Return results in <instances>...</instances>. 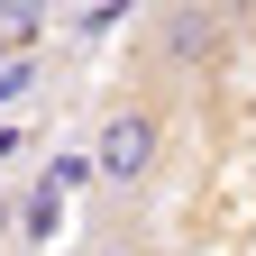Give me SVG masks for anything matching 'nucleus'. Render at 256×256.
I'll return each instance as SVG.
<instances>
[{
  "label": "nucleus",
  "instance_id": "7ed1b4c3",
  "mask_svg": "<svg viewBox=\"0 0 256 256\" xmlns=\"http://www.w3.org/2000/svg\"><path fill=\"white\" fill-rule=\"evenodd\" d=\"M55 18V0H0V37H37Z\"/></svg>",
  "mask_w": 256,
  "mask_h": 256
},
{
  "label": "nucleus",
  "instance_id": "f03ea898",
  "mask_svg": "<svg viewBox=\"0 0 256 256\" xmlns=\"http://www.w3.org/2000/svg\"><path fill=\"white\" fill-rule=\"evenodd\" d=\"M247 46V10L238 0H146L138 18V55H146V82H210L220 64Z\"/></svg>",
  "mask_w": 256,
  "mask_h": 256
},
{
  "label": "nucleus",
  "instance_id": "f257e3e1",
  "mask_svg": "<svg viewBox=\"0 0 256 256\" xmlns=\"http://www.w3.org/2000/svg\"><path fill=\"white\" fill-rule=\"evenodd\" d=\"M174 119H183V101H174V82H119L110 101H101V119H92V174H101V192L110 202H138V192L165 174V156H174Z\"/></svg>",
  "mask_w": 256,
  "mask_h": 256
},
{
  "label": "nucleus",
  "instance_id": "20e7f679",
  "mask_svg": "<svg viewBox=\"0 0 256 256\" xmlns=\"http://www.w3.org/2000/svg\"><path fill=\"white\" fill-rule=\"evenodd\" d=\"M74 256H156V247H146L138 229H92V238H82Z\"/></svg>",
  "mask_w": 256,
  "mask_h": 256
}]
</instances>
